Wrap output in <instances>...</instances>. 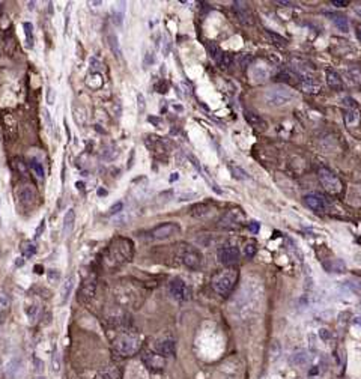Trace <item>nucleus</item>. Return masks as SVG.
<instances>
[{
  "label": "nucleus",
  "mask_w": 361,
  "mask_h": 379,
  "mask_svg": "<svg viewBox=\"0 0 361 379\" xmlns=\"http://www.w3.org/2000/svg\"><path fill=\"white\" fill-rule=\"evenodd\" d=\"M295 98L294 92L283 86V84H276L271 86L265 90L263 93V100L269 107H283L288 106L289 103H292V100Z\"/></svg>",
  "instance_id": "nucleus-1"
},
{
  "label": "nucleus",
  "mask_w": 361,
  "mask_h": 379,
  "mask_svg": "<svg viewBox=\"0 0 361 379\" xmlns=\"http://www.w3.org/2000/svg\"><path fill=\"white\" fill-rule=\"evenodd\" d=\"M236 280H238V272L235 269L229 268V269L221 271L217 275H214V278H212V288H214V291L218 295L227 297L233 291Z\"/></svg>",
  "instance_id": "nucleus-2"
},
{
  "label": "nucleus",
  "mask_w": 361,
  "mask_h": 379,
  "mask_svg": "<svg viewBox=\"0 0 361 379\" xmlns=\"http://www.w3.org/2000/svg\"><path fill=\"white\" fill-rule=\"evenodd\" d=\"M115 351L122 355V357H131V355H136L139 351H140V339L137 336H133V334H122L119 336L115 343Z\"/></svg>",
  "instance_id": "nucleus-3"
},
{
  "label": "nucleus",
  "mask_w": 361,
  "mask_h": 379,
  "mask_svg": "<svg viewBox=\"0 0 361 379\" xmlns=\"http://www.w3.org/2000/svg\"><path fill=\"white\" fill-rule=\"evenodd\" d=\"M318 176H319L322 185L328 190L330 193L337 194V193L342 191V182H340V179H339L331 170H328V169H325V167H321V169L318 170Z\"/></svg>",
  "instance_id": "nucleus-4"
},
{
  "label": "nucleus",
  "mask_w": 361,
  "mask_h": 379,
  "mask_svg": "<svg viewBox=\"0 0 361 379\" xmlns=\"http://www.w3.org/2000/svg\"><path fill=\"white\" fill-rule=\"evenodd\" d=\"M169 294L173 300L176 301H184L188 298L190 295V291H188V286L185 284V281L182 278L179 277H175L170 283H169Z\"/></svg>",
  "instance_id": "nucleus-5"
},
{
  "label": "nucleus",
  "mask_w": 361,
  "mask_h": 379,
  "mask_svg": "<svg viewBox=\"0 0 361 379\" xmlns=\"http://www.w3.org/2000/svg\"><path fill=\"white\" fill-rule=\"evenodd\" d=\"M179 232H180V226L178 223L169 221V223H163V224L154 227L152 232H151V235H152V238L161 241V239H169V238L178 235Z\"/></svg>",
  "instance_id": "nucleus-6"
},
{
  "label": "nucleus",
  "mask_w": 361,
  "mask_h": 379,
  "mask_svg": "<svg viewBox=\"0 0 361 379\" xmlns=\"http://www.w3.org/2000/svg\"><path fill=\"white\" fill-rule=\"evenodd\" d=\"M239 256H241V253L235 245H224V247L218 248V251H217L218 262L221 265H227V266L235 265L239 260Z\"/></svg>",
  "instance_id": "nucleus-7"
},
{
  "label": "nucleus",
  "mask_w": 361,
  "mask_h": 379,
  "mask_svg": "<svg viewBox=\"0 0 361 379\" xmlns=\"http://www.w3.org/2000/svg\"><path fill=\"white\" fill-rule=\"evenodd\" d=\"M304 202L312 211H316V212H327L328 208H330V203L327 202V199L322 194H318V193L307 194L304 197Z\"/></svg>",
  "instance_id": "nucleus-8"
},
{
  "label": "nucleus",
  "mask_w": 361,
  "mask_h": 379,
  "mask_svg": "<svg viewBox=\"0 0 361 379\" xmlns=\"http://www.w3.org/2000/svg\"><path fill=\"white\" fill-rule=\"evenodd\" d=\"M180 257H182V263L187 268H190V269H197L202 265V254L194 247L185 248V251L182 253V256H180Z\"/></svg>",
  "instance_id": "nucleus-9"
},
{
  "label": "nucleus",
  "mask_w": 361,
  "mask_h": 379,
  "mask_svg": "<svg viewBox=\"0 0 361 379\" xmlns=\"http://www.w3.org/2000/svg\"><path fill=\"white\" fill-rule=\"evenodd\" d=\"M17 197L24 206H32L36 202V191L32 185H21L17 191Z\"/></svg>",
  "instance_id": "nucleus-10"
},
{
  "label": "nucleus",
  "mask_w": 361,
  "mask_h": 379,
  "mask_svg": "<svg viewBox=\"0 0 361 379\" xmlns=\"http://www.w3.org/2000/svg\"><path fill=\"white\" fill-rule=\"evenodd\" d=\"M155 352L161 357H175L176 354V343L172 339H163L155 343Z\"/></svg>",
  "instance_id": "nucleus-11"
},
{
  "label": "nucleus",
  "mask_w": 361,
  "mask_h": 379,
  "mask_svg": "<svg viewBox=\"0 0 361 379\" xmlns=\"http://www.w3.org/2000/svg\"><path fill=\"white\" fill-rule=\"evenodd\" d=\"M143 363L146 364V367L152 369V370H163L166 367V360L164 357L158 355L157 352H146L143 355Z\"/></svg>",
  "instance_id": "nucleus-12"
},
{
  "label": "nucleus",
  "mask_w": 361,
  "mask_h": 379,
  "mask_svg": "<svg viewBox=\"0 0 361 379\" xmlns=\"http://www.w3.org/2000/svg\"><path fill=\"white\" fill-rule=\"evenodd\" d=\"M233 11L238 17V20L242 24H251L253 23V15H251L250 8L245 2H235L233 3Z\"/></svg>",
  "instance_id": "nucleus-13"
},
{
  "label": "nucleus",
  "mask_w": 361,
  "mask_h": 379,
  "mask_svg": "<svg viewBox=\"0 0 361 379\" xmlns=\"http://www.w3.org/2000/svg\"><path fill=\"white\" fill-rule=\"evenodd\" d=\"M74 223H75V211L72 208H69L66 212H65V217H63V224H62V235L65 238H68L72 230H74Z\"/></svg>",
  "instance_id": "nucleus-14"
},
{
  "label": "nucleus",
  "mask_w": 361,
  "mask_h": 379,
  "mask_svg": "<svg viewBox=\"0 0 361 379\" xmlns=\"http://www.w3.org/2000/svg\"><path fill=\"white\" fill-rule=\"evenodd\" d=\"M244 118H245V121H247V124H250L253 128H256V130H260V131H263V130H266V122L259 116V115H256L254 112H250V110H245V113H244Z\"/></svg>",
  "instance_id": "nucleus-15"
},
{
  "label": "nucleus",
  "mask_w": 361,
  "mask_h": 379,
  "mask_svg": "<svg viewBox=\"0 0 361 379\" xmlns=\"http://www.w3.org/2000/svg\"><path fill=\"white\" fill-rule=\"evenodd\" d=\"M241 220H242V214L238 209H232V211H229L223 217L221 226H224V227H233V226H238L241 223Z\"/></svg>",
  "instance_id": "nucleus-16"
},
{
  "label": "nucleus",
  "mask_w": 361,
  "mask_h": 379,
  "mask_svg": "<svg viewBox=\"0 0 361 379\" xmlns=\"http://www.w3.org/2000/svg\"><path fill=\"white\" fill-rule=\"evenodd\" d=\"M121 378H122V372L116 366L106 367V369L100 370L98 375L95 376V379H121Z\"/></svg>",
  "instance_id": "nucleus-17"
},
{
  "label": "nucleus",
  "mask_w": 361,
  "mask_h": 379,
  "mask_svg": "<svg viewBox=\"0 0 361 379\" xmlns=\"http://www.w3.org/2000/svg\"><path fill=\"white\" fill-rule=\"evenodd\" d=\"M74 283H75V275H74V274H69V275L65 278V281L62 283V304H65V303L69 300V297H71V294H72Z\"/></svg>",
  "instance_id": "nucleus-18"
},
{
  "label": "nucleus",
  "mask_w": 361,
  "mask_h": 379,
  "mask_svg": "<svg viewBox=\"0 0 361 379\" xmlns=\"http://www.w3.org/2000/svg\"><path fill=\"white\" fill-rule=\"evenodd\" d=\"M330 18L331 21L334 23V26L340 30V32H349V21H348V17L343 15V14H330Z\"/></svg>",
  "instance_id": "nucleus-19"
},
{
  "label": "nucleus",
  "mask_w": 361,
  "mask_h": 379,
  "mask_svg": "<svg viewBox=\"0 0 361 379\" xmlns=\"http://www.w3.org/2000/svg\"><path fill=\"white\" fill-rule=\"evenodd\" d=\"M327 83L331 89H336V90H340L343 87V81L340 78V75L334 71V69H327Z\"/></svg>",
  "instance_id": "nucleus-20"
},
{
  "label": "nucleus",
  "mask_w": 361,
  "mask_h": 379,
  "mask_svg": "<svg viewBox=\"0 0 361 379\" xmlns=\"http://www.w3.org/2000/svg\"><path fill=\"white\" fill-rule=\"evenodd\" d=\"M107 44H109V47H110L112 53L116 56V59H121V57H122V50H121L119 39H118L116 33L110 32V33L107 35Z\"/></svg>",
  "instance_id": "nucleus-21"
},
{
  "label": "nucleus",
  "mask_w": 361,
  "mask_h": 379,
  "mask_svg": "<svg viewBox=\"0 0 361 379\" xmlns=\"http://www.w3.org/2000/svg\"><path fill=\"white\" fill-rule=\"evenodd\" d=\"M324 268L328 272H343L346 269V265L340 259H331V260H328V262L324 263Z\"/></svg>",
  "instance_id": "nucleus-22"
},
{
  "label": "nucleus",
  "mask_w": 361,
  "mask_h": 379,
  "mask_svg": "<svg viewBox=\"0 0 361 379\" xmlns=\"http://www.w3.org/2000/svg\"><path fill=\"white\" fill-rule=\"evenodd\" d=\"M301 84H303V89L306 92H310V93H316L321 89V83L315 77H306V78H303Z\"/></svg>",
  "instance_id": "nucleus-23"
},
{
  "label": "nucleus",
  "mask_w": 361,
  "mask_h": 379,
  "mask_svg": "<svg viewBox=\"0 0 361 379\" xmlns=\"http://www.w3.org/2000/svg\"><path fill=\"white\" fill-rule=\"evenodd\" d=\"M309 354L306 352V351H298V352H295L294 355H292V363L295 364V366H306L307 363H309Z\"/></svg>",
  "instance_id": "nucleus-24"
},
{
  "label": "nucleus",
  "mask_w": 361,
  "mask_h": 379,
  "mask_svg": "<svg viewBox=\"0 0 361 379\" xmlns=\"http://www.w3.org/2000/svg\"><path fill=\"white\" fill-rule=\"evenodd\" d=\"M348 75L355 84H361V66L360 65H352L348 68Z\"/></svg>",
  "instance_id": "nucleus-25"
},
{
  "label": "nucleus",
  "mask_w": 361,
  "mask_h": 379,
  "mask_svg": "<svg viewBox=\"0 0 361 379\" xmlns=\"http://www.w3.org/2000/svg\"><path fill=\"white\" fill-rule=\"evenodd\" d=\"M41 313H42V309H41L39 304H33V306H30L27 309V316H29V319H30L32 324H35L41 318Z\"/></svg>",
  "instance_id": "nucleus-26"
},
{
  "label": "nucleus",
  "mask_w": 361,
  "mask_h": 379,
  "mask_svg": "<svg viewBox=\"0 0 361 379\" xmlns=\"http://www.w3.org/2000/svg\"><path fill=\"white\" fill-rule=\"evenodd\" d=\"M206 48H208L209 56H211L215 62H218V59H220V57H221V54H223V50H221V48H220L215 42H208Z\"/></svg>",
  "instance_id": "nucleus-27"
},
{
  "label": "nucleus",
  "mask_w": 361,
  "mask_h": 379,
  "mask_svg": "<svg viewBox=\"0 0 361 379\" xmlns=\"http://www.w3.org/2000/svg\"><path fill=\"white\" fill-rule=\"evenodd\" d=\"M23 30H24L27 47H32L33 45V26H32V23H29V21L23 23Z\"/></svg>",
  "instance_id": "nucleus-28"
},
{
  "label": "nucleus",
  "mask_w": 361,
  "mask_h": 379,
  "mask_svg": "<svg viewBox=\"0 0 361 379\" xmlns=\"http://www.w3.org/2000/svg\"><path fill=\"white\" fill-rule=\"evenodd\" d=\"M265 33L271 38V42H274L276 45H280V47H286L288 45V39L286 38H283V36H280V35H277L274 32H271V30H266Z\"/></svg>",
  "instance_id": "nucleus-29"
},
{
  "label": "nucleus",
  "mask_w": 361,
  "mask_h": 379,
  "mask_svg": "<svg viewBox=\"0 0 361 379\" xmlns=\"http://www.w3.org/2000/svg\"><path fill=\"white\" fill-rule=\"evenodd\" d=\"M30 167H32V170L35 172V175L38 176V179H41V181H42V179H44V176H45V172H44L42 164H41L38 160H35V158H33V160L30 161Z\"/></svg>",
  "instance_id": "nucleus-30"
},
{
  "label": "nucleus",
  "mask_w": 361,
  "mask_h": 379,
  "mask_svg": "<svg viewBox=\"0 0 361 379\" xmlns=\"http://www.w3.org/2000/svg\"><path fill=\"white\" fill-rule=\"evenodd\" d=\"M345 121H346V124H348V125H354V124H357V122L360 121V115H358V112H357L355 109H349V110L346 112V115H345Z\"/></svg>",
  "instance_id": "nucleus-31"
},
{
  "label": "nucleus",
  "mask_w": 361,
  "mask_h": 379,
  "mask_svg": "<svg viewBox=\"0 0 361 379\" xmlns=\"http://www.w3.org/2000/svg\"><path fill=\"white\" fill-rule=\"evenodd\" d=\"M208 214H211V208L208 206V205H197V206H194L193 208V215L194 217H205V215H208Z\"/></svg>",
  "instance_id": "nucleus-32"
},
{
  "label": "nucleus",
  "mask_w": 361,
  "mask_h": 379,
  "mask_svg": "<svg viewBox=\"0 0 361 379\" xmlns=\"http://www.w3.org/2000/svg\"><path fill=\"white\" fill-rule=\"evenodd\" d=\"M232 62H233V57L229 54V53H224L223 51V54H221V57L218 59V65H220V68H223V69H227L230 65H232Z\"/></svg>",
  "instance_id": "nucleus-33"
},
{
  "label": "nucleus",
  "mask_w": 361,
  "mask_h": 379,
  "mask_svg": "<svg viewBox=\"0 0 361 379\" xmlns=\"http://www.w3.org/2000/svg\"><path fill=\"white\" fill-rule=\"evenodd\" d=\"M21 253L26 259L32 257L33 254H36V245H33L32 242H26L23 244V248H21Z\"/></svg>",
  "instance_id": "nucleus-34"
},
{
  "label": "nucleus",
  "mask_w": 361,
  "mask_h": 379,
  "mask_svg": "<svg viewBox=\"0 0 361 379\" xmlns=\"http://www.w3.org/2000/svg\"><path fill=\"white\" fill-rule=\"evenodd\" d=\"M229 169H230V173H232L233 178H236V179H248V175L241 167H238V166H229Z\"/></svg>",
  "instance_id": "nucleus-35"
},
{
  "label": "nucleus",
  "mask_w": 361,
  "mask_h": 379,
  "mask_svg": "<svg viewBox=\"0 0 361 379\" xmlns=\"http://www.w3.org/2000/svg\"><path fill=\"white\" fill-rule=\"evenodd\" d=\"M83 294H84V301H87V298H92V297H94V294H95V286H94V284H90V283L84 284L83 289H81V292H80V295H83Z\"/></svg>",
  "instance_id": "nucleus-36"
},
{
  "label": "nucleus",
  "mask_w": 361,
  "mask_h": 379,
  "mask_svg": "<svg viewBox=\"0 0 361 379\" xmlns=\"http://www.w3.org/2000/svg\"><path fill=\"white\" fill-rule=\"evenodd\" d=\"M256 254V244L254 242H245V245H244V256L245 257H253Z\"/></svg>",
  "instance_id": "nucleus-37"
},
{
  "label": "nucleus",
  "mask_w": 361,
  "mask_h": 379,
  "mask_svg": "<svg viewBox=\"0 0 361 379\" xmlns=\"http://www.w3.org/2000/svg\"><path fill=\"white\" fill-rule=\"evenodd\" d=\"M280 354H282V349H280V345L277 343V342H274L273 345H271V360H277L279 357H280Z\"/></svg>",
  "instance_id": "nucleus-38"
},
{
  "label": "nucleus",
  "mask_w": 361,
  "mask_h": 379,
  "mask_svg": "<svg viewBox=\"0 0 361 379\" xmlns=\"http://www.w3.org/2000/svg\"><path fill=\"white\" fill-rule=\"evenodd\" d=\"M319 337H321V340L325 342V343H328V342L333 340V334H331V331H328L327 328H321V330H319Z\"/></svg>",
  "instance_id": "nucleus-39"
},
{
  "label": "nucleus",
  "mask_w": 361,
  "mask_h": 379,
  "mask_svg": "<svg viewBox=\"0 0 361 379\" xmlns=\"http://www.w3.org/2000/svg\"><path fill=\"white\" fill-rule=\"evenodd\" d=\"M113 20H115L116 26H122V21H124V12H121V11L115 9V11H113Z\"/></svg>",
  "instance_id": "nucleus-40"
},
{
  "label": "nucleus",
  "mask_w": 361,
  "mask_h": 379,
  "mask_svg": "<svg viewBox=\"0 0 361 379\" xmlns=\"http://www.w3.org/2000/svg\"><path fill=\"white\" fill-rule=\"evenodd\" d=\"M122 208H124V203H122V202H118V203H115V205L110 208V215H115V214L121 212V211H122Z\"/></svg>",
  "instance_id": "nucleus-41"
},
{
  "label": "nucleus",
  "mask_w": 361,
  "mask_h": 379,
  "mask_svg": "<svg viewBox=\"0 0 361 379\" xmlns=\"http://www.w3.org/2000/svg\"><path fill=\"white\" fill-rule=\"evenodd\" d=\"M53 370L54 372L60 370V360H59V354L57 352H54V355H53Z\"/></svg>",
  "instance_id": "nucleus-42"
},
{
  "label": "nucleus",
  "mask_w": 361,
  "mask_h": 379,
  "mask_svg": "<svg viewBox=\"0 0 361 379\" xmlns=\"http://www.w3.org/2000/svg\"><path fill=\"white\" fill-rule=\"evenodd\" d=\"M47 103L51 106V104H54V90H53V87H48L47 89Z\"/></svg>",
  "instance_id": "nucleus-43"
},
{
  "label": "nucleus",
  "mask_w": 361,
  "mask_h": 379,
  "mask_svg": "<svg viewBox=\"0 0 361 379\" xmlns=\"http://www.w3.org/2000/svg\"><path fill=\"white\" fill-rule=\"evenodd\" d=\"M44 229H45V221H44V220H42V221H41V223H39V226H38V229H36V230H35V238H36V239H38V238H39V236H41V235H42V232H44Z\"/></svg>",
  "instance_id": "nucleus-44"
},
{
  "label": "nucleus",
  "mask_w": 361,
  "mask_h": 379,
  "mask_svg": "<svg viewBox=\"0 0 361 379\" xmlns=\"http://www.w3.org/2000/svg\"><path fill=\"white\" fill-rule=\"evenodd\" d=\"M248 229H250V232L257 233V232H259V229H260V224H259L257 221H251V223L248 224Z\"/></svg>",
  "instance_id": "nucleus-45"
},
{
  "label": "nucleus",
  "mask_w": 361,
  "mask_h": 379,
  "mask_svg": "<svg viewBox=\"0 0 361 379\" xmlns=\"http://www.w3.org/2000/svg\"><path fill=\"white\" fill-rule=\"evenodd\" d=\"M250 60H251V56H250V54H242V56H241V66H245V63L248 65Z\"/></svg>",
  "instance_id": "nucleus-46"
},
{
  "label": "nucleus",
  "mask_w": 361,
  "mask_h": 379,
  "mask_svg": "<svg viewBox=\"0 0 361 379\" xmlns=\"http://www.w3.org/2000/svg\"><path fill=\"white\" fill-rule=\"evenodd\" d=\"M137 100H139L140 112H143V110H145V98H143V95H142V93H139V95H137Z\"/></svg>",
  "instance_id": "nucleus-47"
},
{
  "label": "nucleus",
  "mask_w": 361,
  "mask_h": 379,
  "mask_svg": "<svg viewBox=\"0 0 361 379\" xmlns=\"http://www.w3.org/2000/svg\"><path fill=\"white\" fill-rule=\"evenodd\" d=\"M334 6H339V8H342V6H346L348 5V2H342V0H333L331 2Z\"/></svg>",
  "instance_id": "nucleus-48"
},
{
  "label": "nucleus",
  "mask_w": 361,
  "mask_h": 379,
  "mask_svg": "<svg viewBox=\"0 0 361 379\" xmlns=\"http://www.w3.org/2000/svg\"><path fill=\"white\" fill-rule=\"evenodd\" d=\"M354 11H355V14H357V15H360V17H361V3H355Z\"/></svg>",
  "instance_id": "nucleus-49"
},
{
  "label": "nucleus",
  "mask_w": 361,
  "mask_h": 379,
  "mask_svg": "<svg viewBox=\"0 0 361 379\" xmlns=\"http://www.w3.org/2000/svg\"><path fill=\"white\" fill-rule=\"evenodd\" d=\"M277 3H279V5H294L292 2H286V0H279Z\"/></svg>",
  "instance_id": "nucleus-50"
},
{
  "label": "nucleus",
  "mask_w": 361,
  "mask_h": 379,
  "mask_svg": "<svg viewBox=\"0 0 361 379\" xmlns=\"http://www.w3.org/2000/svg\"><path fill=\"white\" fill-rule=\"evenodd\" d=\"M357 36H358V39L361 41V24L358 26V30H357Z\"/></svg>",
  "instance_id": "nucleus-51"
},
{
  "label": "nucleus",
  "mask_w": 361,
  "mask_h": 379,
  "mask_svg": "<svg viewBox=\"0 0 361 379\" xmlns=\"http://www.w3.org/2000/svg\"><path fill=\"white\" fill-rule=\"evenodd\" d=\"M178 179V173H173V176L170 178V181H176Z\"/></svg>",
  "instance_id": "nucleus-52"
},
{
  "label": "nucleus",
  "mask_w": 361,
  "mask_h": 379,
  "mask_svg": "<svg viewBox=\"0 0 361 379\" xmlns=\"http://www.w3.org/2000/svg\"><path fill=\"white\" fill-rule=\"evenodd\" d=\"M354 322H355V324H360V325H361V318H355V319H354Z\"/></svg>",
  "instance_id": "nucleus-53"
}]
</instances>
